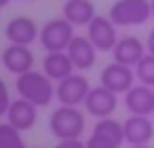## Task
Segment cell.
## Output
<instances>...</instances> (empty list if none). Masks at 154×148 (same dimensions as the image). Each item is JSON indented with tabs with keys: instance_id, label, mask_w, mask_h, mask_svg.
Here are the masks:
<instances>
[{
	"instance_id": "1",
	"label": "cell",
	"mask_w": 154,
	"mask_h": 148,
	"mask_svg": "<svg viewBox=\"0 0 154 148\" xmlns=\"http://www.w3.org/2000/svg\"><path fill=\"white\" fill-rule=\"evenodd\" d=\"M15 89L19 97L28 99L36 108H45L55 97V85L42 70H30L15 78Z\"/></svg>"
},
{
	"instance_id": "2",
	"label": "cell",
	"mask_w": 154,
	"mask_h": 148,
	"mask_svg": "<svg viewBox=\"0 0 154 148\" xmlns=\"http://www.w3.org/2000/svg\"><path fill=\"white\" fill-rule=\"evenodd\" d=\"M87 129V116L80 108L59 106L49 116V131L55 140H78Z\"/></svg>"
},
{
	"instance_id": "3",
	"label": "cell",
	"mask_w": 154,
	"mask_h": 148,
	"mask_svg": "<svg viewBox=\"0 0 154 148\" xmlns=\"http://www.w3.org/2000/svg\"><path fill=\"white\" fill-rule=\"evenodd\" d=\"M108 17L116 28H135L152 19L150 0H116L110 7Z\"/></svg>"
},
{
	"instance_id": "4",
	"label": "cell",
	"mask_w": 154,
	"mask_h": 148,
	"mask_svg": "<svg viewBox=\"0 0 154 148\" xmlns=\"http://www.w3.org/2000/svg\"><path fill=\"white\" fill-rule=\"evenodd\" d=\"M74 26L68 24L63 17L49 19L40 32H38V43L45 49V53H55V51H66L74 38Z\"/></svg>"
},
{
	"instance_id": "5",
	"label": "cell",
	"mask_w": 154,
	"mask_h": 148,
	"mask_svg": "<svg viewBox=\"0 0 154 148\" xmlns=\"http://www.w3.org/2000/svg\"><path fill=\"white\" fill-rule=\"evenodd\" d=\"M125 144V133H122V123L116 121L114 116L99 118L93 125V131L89 140L85 142L87 148H120Z\"/></svg>"
},
{
	"instance_id": "6",
	"label": "cell",
	"mask_w": 154,
	"mask_h": 148,
	"mask_svg": "<svg viewBox=\"0 0 154 148\" xmlns=\"http://www.w3.org/2000/svg\"><path fill=\"white\" fill-rule=\"evenodd\" d=\"M91 91V83L85 74H70L68 78L59 80L55 85V97L59 102V106H74V108H80L87 99Z\"/></svg>"
},
{
	"instance_id": "7",
	"label": "cell",
	"mask_w": 154,
	"mask_h": 148,
	"mask_svg": "<svg viewBox=\"0 0 154 148\" xmlns=\"http://www.w3.org/2000/svg\"><path fill=\"white\" fill-rule=\"evenodd\" d=\"M87 38L99 53H112L120 36H118V28L112 24L108 15H95L87 26Z\"/></svg>"
},
{
	"instance_id": "8",
	"label": "cell",
	"mask_w": 154,
	"mask_h": 148,
	"mask_svg": "<svg viewBox=\"0 0 154 148\" xmlns=\"http://www.w3.org/2000/svg\"><path fill=\"white\" fill-rule=\"evenodd\" d=\"M99 85L110 89L112 93L116 95H125L133 85H135V70L125 66V64H118V61H110L101 74H99Z\"/></svg>"
},
{
	"instance_id": "9",
	"label": "cell",
	"mask_w": 154,
	"mask_h": 148,
	"mask_svg": "<svg viewBox=\"0 0 154 148\" xmlns=\"http://www.w3.org/2000/svg\"><path fill=\"white\" fill-rule=\"evenodd\" d=\"M82 108H85L87 114H91V116L97 118V121H99V118H108V116H112V114L116 112V108H118V95L112 93L110 89L101 87V85L91 87V91H89V95H87Z\"/></svg>"
},
{
	"instance_id": "10",
	"label": "cell",
	"mask_w": 154,
	"mask_h": 148,
	"mask_svg": "<svg viewBox=\"0 0 154 148\" xmlns=\"http://www.w3.org/2000/svg\"><path fill=\"white\" fill-rule=\"evenodd\" d=\"M38 32L40 28L36 26V21L28 15H15L7 21L5 26V36L9 40V45H23L30 47L32 43L38 40Z\"/></svg>"
},
{
	"instance_id": "11",
	"label": "cell",
	"mask_w": 154,
	"mask_h": 148,
	"mask_svg": "<svg viewBox=\"0 0 154 148\" xmlns=\"http://www.w3.org/2000/svg\"><path fill=\"white\" fill-rule=\"evenodd\" d=\"M122 133H125V144H129V146H148L154 137V118L129 114L122 121Z\"/></svg>"
},
{
	"instance_id": "12",
	"label": "cell",
	"mask_w": 154,
	"mask_h": 148,
	"mask_svg": "<svg viewBox=\"0 0 154 148\" xmlns=\"http://www.w3.org/2000/svg\"><path fill=\"white\" fill-rule=\"evenodd\" d=\"M125 108L129 110V114L152 116L154 114V87L135 83L125 93Z\"/></svg>"
},
{
	"instance_id": "13",
	"label": "cell",
	"mask_w": 154,
	"mask_h": 148,
	"mask_svg": "<svg viewBox=\"0 0 154 148\" xmlns=\"http://www.w3.org/2000/svg\"><path fill=\"white\" fill-rule=\"evenodd\" d=\"M2 66L5 70H9L11 74H23V72H30L34 70V53L30 47H23V45H7L2 49Z\"/></svg>"
},
{
	"instance_id": "14",
	"label": "cell",
	"mask_w": 154,
	"mask_h": 148,
	"mask_svg": "<svg viewBox=\"0 0 154 148\" xmlns=\"http://www.w3.org/2000/svg\"><path fill=\"white\" fill-rule=\"evenodd\" d=\"M66 53H68V57L72 59L74 70L87 72V70H91V68L95 66L99 51L91 45V40H89L87 36H74L72 43H70V47L66 49Z\"/></svg>"
},
{
	"instance_id": "15",
	"label": "cell",
	"mask_w": 154,
	"mask_h": 148,
	"mask_svg": "<svg viewBox=\"0 0 154 148\" xmlns=\"http://www.w3.org/2000/svg\"><path fill=\"white\" fill-rule=\"evenodd\" d=\"M36 121H38V108L34 104H30L23 97H17V99L11 102L9 112H7V123L9 125H13L15 129H19L23 133V131L34 129Z\"/></svg>"
},
{
	"instance_id": "16",
	"label": "cell",
	"mask_w": 154,
	"mask_h": 148,
	"mask_svg": "<svg viewBox=\"0 0 154 148\" xmlns=\"http://www.w3.org/2000/svg\"><path fill=\"white\" fill-rule=\"evenodd\" d=\"M112 55H114V61L135 68L139 64V59L146 55V43H141L137 36H122V38H118L116 47L112 49Z\"/></svg>"
},
{
	"instance_id": "17",
	"label": "cell",
	"mask_w": 154,
	"mask_h": 148,
	"mask_svg": "<svg viewBox=\"0 0 154 148\" xmlns=\"http://www.w3.org/2000/svg\"><path fill=\"white\" fill-rule=\"evenodd\" d=\"M95 15L93 0H66L61 9V17L74 28H87Z\"/></svg>"
},
{
	"instance_id": "18",
	"label": "cell",
	"mask_w": 154,
	"mask_h": 148,
	"mask_svg": "<svg viewBox=\"0 0 154 148\" xmlns=\"http://www.w3.org/2000/svg\"><path fill=\"white\" fill-rule=\"evenodd\" d=\"M42 72L53 80L59 83L63 78H68L70 74H74V64L68 57L66 51H55V53H47L42 59Z\"/></svg>"
},
{
	"instance_id": "19",
	"label": "cell",
	"mask_w": 154,
	"mask_h": 148,
	"mask_svg": "<svg viewBox=\"0 0 154 148\" xmlns=\"http://www.w3.org/2000/svg\"><path fill=\"white\" fill-rule=\"evenodd\" d=\"M0 148H28L19 129L9 123H0Z\"/></svg>"
},
{
	"instance_id": "20",
	"label": "cell",
	"mask_w": 154,
	"mask_h": 148,
	"mask_svg": "<svg viewBox=\"0 0 154 148\" xmlns=\"http://www.w3.org/2000/svg\"><path fill=\"white\" fill-rule=\"evenodd\" d=\"M133 70H135V80L137 83L148 85V87H154V55L146 53Z\"/></svg>"
},
{
	"instance_id": "21",
	"label": "cell",
	"mask_w": 154,
	"mask_h": 148,
	"mask_svg": "<svg viewBox=\"0 0 154 148\" xmlns=\"http://www.w3.org/2000/svg\"><path fill=\"white\" fill-rule=\"evenodd\" d=\"M11 91H9V85H7V80L0 76V118L2 116H7V112H9V106H11Z\"/></svg>"
},
{
	"instance_id": "22",
	"label": "cell",
	"mask_w": 154,
	"mask_h": 148,
	"mask_svg": "<svg viewBox=\"0 0 154 148\" xmlns=\"http://www.w3.org/2000/svg\"><path fill=\"white\" fill-rule=\"evenodd\" d=\"M55 148H87L85 142L78 137V140H57Z\"/></svg>"
},
{
	"instance_id": "23",
	"label": "cell",
	"mask_w": 154,
	"mask_h": 148,
	"mask_svg": "<svg viewBox=\"0 0 154 148\" xmlns=\"http://www.w3.org/2000/svg\"><path fill=\"white\" fill-rule=\"evenodd\" d=\"M146 53L154 55V28L148 32V38H146Z\"/></svg>"
},
{
	"instance_id": "24",
	"label": "cell",
	"mask_w": 154,
	"mask_h": 148,
	"mask_svg": "<svg viewBox=\"0 0 154 148\" xmlns=\"http://www.w3.org/2000/svg\"><path fill=\"white\" fill-rule=\"evenodd\" d=\"M9 2H11V0H0V9H5V7H7Z\"/></svg>"
},
{
	"instance_id": "25",
	"label": "cell",
	"mask_w": 154,
	"mask_h": 148,
	"mask_svg": "<svg viewBox=\"0 0 154 148\" xmlns=\"http://www.w3.org/2000/svg\"><path fill=\"white\" fill-rule=\"evenodd\" d=\"M150 9H152V17H154V0H150Z\"/></svg>"
},
{
	"instance_id": "26",
	"label": "cell",
	"mask_w": 154,
	"mask_h": 148,
	"mask_svg": "<svg viewBox=\"0 0 154 148\" xmlns=\"http://www.w3.org/2000/svg\"><path fill=\"white\" fill-rule=\"evenodd\" d=\"M131 148H150V144L148 146H131Z\"/></svg>"
},
{
	"instance_id": "27",
	"label": "cell",
	"mask_w": 154,
	"mask_h": 148,
	"mask_svg": "<svg viewBox=\"0 0 154 148\" xmlns=\"http://www.w3.org/2000/svg\"><path fill=\"white\" fill-rule=\"evenodd\" d=\"M152 116H154V114H152Z\"/></svg>"
}]
</instances>
